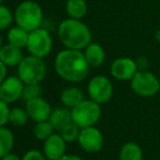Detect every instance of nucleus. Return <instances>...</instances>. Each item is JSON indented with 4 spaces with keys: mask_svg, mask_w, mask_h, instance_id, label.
<instances>
[{
    "mask_svg": "<svg viewBox=\"0 0 160 160\" xmlns=\"http://www.w3.org/2000/svg\"><path fill=\"white\" fill-rule=\"evenodd\" d=\"M89 65L82 51L65 48L55 58V70L60 78L68 82L78 83L87 78Z\"/></svg>",
    "mask_w": 160,
    "mask_h": 160,
    "instance_id": "nucleus-1",
    "label": "nucleus"
},
{
    "mask_svg": "<svg viewBox=\"0 0 160 160\" xmlns=\"http://www.w3.org/2000/svg\"><path fill=\"white\" fill-rule=\"evenodd\" d=\"M58 36L65 48L85 49L92 43V32L89 28L76 19H65L58 26Z\"/></svg>",
    "mask_w": 160,
    "mask_h": 160,
    "instance_id": "nucleus-2",
    "label": "nucleus"
},
{
    "mask_svg": "<svg viewBox=\"0 0 160 160\" xmlns=\"http://www.w3.org/2000/svg\"><path fill=\"white\" fill-rule=\"evenodd\" d=\"M14 20L17 25L21 26L28 32H32L42 28V10L37 2L32 0L23 1L15 9Z\"/></svg>",
    "mask_w": 160,
    "mask_h": 160,
    "instance_id": "nucleus-3",
    "label": "nucleus"
},
{
    "mask_svg": "<svg viewBox=\"0 0 160 160\" xmlns=\"http://www.w3.org/2000/svg\"><path fill=\"white\" fill-rule=\"evenodd\" d=\"M47 74V66L44 58L30 55L25 56L18 66V77L24 82V85L30 83H40Z\"/></svg>",
    "mask_w": 160,
    "mask_h": 160,
    "instance_id": "nucleus-4",
    "label": "nucleus"
},
{
    "mask_svg": "<svg viewBox=\"0 0 160 160\" xmlns=\"http://www.w3.org/2000/svg\"><path fill=\"white\" fill-rule=\"evenodd\" d=\"M72 121L80 126L81 128L95 126V124L100 120L101 108L99 103L92 99H85L80 104L71 110Z\"/></svg>",
    "mask_w": 160,
    "mask_h": 160,
    "instance_id": "nucleus-5",
    "label": "nucleus"
},
{
    "mask_svg": "<svg viewBox=\"0 0 160 160\" xmlns=\"http://www.w3.org/2000/svg\"><path fill=\"white\" fill-rule=\"evenodd\" d=\"M131 88L137 96L149 98L160 91V81L156 75L148 70H138L131 79Z\"/></svg>",
    "mask_w": 160,
    "mask_h": 160,
    "instance_id": "nucleus-6",
    "label": "nucleus"
},
{
    "mask_svg": "<svg viewBox=\"0 0 160 160\" xmlns=\"http://www.w3.org/2000/svg\"><path fill=\"white\" fill-rule=\"evenodd\" d=\"M26 47L31 55L39 58L47 57L52 49V39L50 32L44 28L30 32Z\"/></svg>",
    "mask_w": 160,
    "mask_h": 160,
    "instance_id": "nucleus-7",
    "label": "nucleus"
},
{
    "mask_svg": "<svg viewBox=\"0 0 160 160\" xmlns=\"http://www.w3.org/2000/svg\"><path fill=\"white\" fill-rule=\"evenodd\" d=\"M87 93L89 99L99 103V104H105L111 100L113 96V85L111 80L106 76L98 75L93 77L89 80L87 85Z\"/></svg>",
    "mask_w": 160,
    "mask_h": 160,
    "instance_id": "nucleus-8",
    "label": "nucleus"
},
{
    "mask_svg": "<svg viewBox=\"0 0 160 160\" xmlns=\"http://www.w3.org/2000/svg\"><path fill=\"white\" fill-rule=\"evenodd\" d=\"M78 141L85 152H98L103 146V136L97 127L89 126L81 130Z\"/></svg>",
    "mask_w": 160,
    "mask_h": 160,
    "instance_id": "nucleus-9",
    "label": "nucleus"
},
{
    "mask_svg": "<svg viewBox=\"0 0 160 160\" xmlns=\"http://www.w3.org/2000/svg\"><path fill=\"white\" fill-rule=\"evenodd\" d=\"M24 86V82L18 76L7 77L0 85V99L8 104L21 100Z\"/></svg>",
    "mask_w": 160,
    "mask_h": 160,
    "instance_id": "nucleus-10",
    "label": "nucleus"
},
{
    "mask_svg": "<svg viewBox=\"0 0 160 160\" xmlns=\"http://www.w3.org/2000/svg\"><path fill=\"white\" fill-rule=\"evenodd\" d=\"M138 71L136 60L130 57H119L112 62L110 74L117 80H130Z\"/></svg>",
    "mask_w": 160,
    "mask_h": 160,
    "instance_id": "nucleus-11",
    "label": "nucleus"
},
{
    "mask_svg": "<svg viewBox=\"0 0 160 160\" xmlns=\"http://www.w3.org/2000/svg\"><path fill=\"white\" fill-rule=\"evenodd\" d=\"M67 144L60 133L52 134L44 141L42 152L47 160H59L67 152Z\"/></svg>",
    "mask_w": 160,
    "mask_h": 160,
    "instance_id": "nucleus-12",
    "label": "nucleus"
},
{
    "mask_svg": "<svg viewBox=\"0 0 160 160\" xmlns=\"http://www.w3.org/2000/svg\"><path fill=\"white\" fill-rule=\"evenodd\" d=\"M25 110L28 112L30 120L38 123V122L48 121L52 109L45 99L39 97V98H36L25 103Z\"/></svg>",
    "mask_w": 160,
    "mask_h": 160,
    "instance_id": "nucleus-13",
    "label": "nucleus"
},
{
    "mask_svg": "<svg viewBox=\"0 0 160 160\" xmlns=\"http://www.w3.org/2000/svg\"><path fill=\"white\" fill-rule=\"evenodd\" d=\"M24 57L22 48L10 43L3 44L0 48V59L7 67H18Z\"/></svg>",
    "mask_w": 160,
    "mask_h": 160,
    "instance_id": "nucleus-14",
    "label": "nucleus"
},
{
    "mask_svg": "<svg viewBox=\"0 0 160 160\" xmlns=\"http://www.w3.org/2000/svg\"><path fill=\"white\" fill-rule=\"evenodd\" d=\"M48 121L52 125L53 130L57 132H61L62 130L70 123H72V112L71 109L65 107H57L51 110L50 116Z\"/></svg>",
    "mask_w": 160,
    "mask_h": 160,
    "instance_id": "nucleus-15",
    "label": "nucleus"
},
{
    "mask_svg": "<svg viewBox=\"0 0 160 160\" xmlns=\"http://www.w3.org/2000/svg\"><path fill=\"white\" fill-rule=\"evenodd\" d=\"M84 55L89 67H93V68L100 67L103 64L106 58V53L102 46L100 44H98V43L93 42L84 49Z\"/></svg>",
    "mask_w": 160,
    "mask_h": 160,
    "instance_id": "nucleus-16",
    "label": "nucleus"
},
{
    "mask_svg": "<svg viewBox=\"0 0 160 160\" xmlns=\"http://www.w3.org/2000/svg\"><path fill=\"white\" fill-rule=\"evenodd\" d=\"M60 100H61L63 107L68 109H73L78 104H80L83 100H85L83 91L78 87H68L64 88L60 94Z\"/></svg>",
    "mask_w": 160,
    "mask_h": 160,
    "instance_id": "nucleus-17",
    "label": "nucleus"
},
{
    "mask_svg": "<svg viewBox=\"0 0 160 160\" xmlns=\"http://www.w3.org/2000/svg\"><path fill=\"white\" fill-rule=\"evenodd\" d=\"M65 11L71 19L82 20L87 13V3L85 0H68Z\"/></svg>",
    "mask_w": 160,
    "mask_h": 160,
    "instance_id": "nucleus-18",
    "label": "nucleus"
},
{
    "mask_svg": "<svg viewBox=\"0 0 160 160\" xmlns=\"http://www.w3.org/2000/svg\"><path fill=\"white\" fill-rule=\"evenodd\" d=\"M119 160H143V150L138 144L128 141L121 147Z\"/></svg>",
    "mask_w": 160,
    "mask_h": 160,
    "instance_id": "nucleus-19",
    "label": "nucleus"
},
{
    "mask_svg": "<svg viewBox=\"0 0 160 160\" xmlns=\"http://www.w3.org/2000/svg\"><path fill=\"white\" fill-rule=\"evenodd\" d=\"M28 35H30V32L22 29L21 26L15 25L9 30L8 43L14 45L17 47H20V48H23V47H26V45H28Z\"/></svg>",
    "mask_w": 160,
    "mask_h": 160,
    "instance_id": "nucleus-20",
    "label": "nucleus"
},
{
    "mask_svg": "<svg viewBox=\"0 0 160 160\" xmlns=\"http://www.w3.org/2000/svg\"><path fill=\"white\" fill-rule=\"evenodd\" d=\"M14 146V135L10 128L0 126V159L12 152Z\"/></svg>",
    "mask_w": 160,
    "mask_h": 160,
    "instance_id": "nucleus-21",
    "label": "nucleus"
},
{
    "mask_svg": "<svg viewBox=\"0 0 160 160\" xmlns=\"http://www.w3.org/2000/svg\"><path fill=\"white\" fill-rule=\"evenodd\" d=\"M28 120H30V118H28V114L25 109H22V108H12V109H10L9 123L11 125L15 126V127H21V126L25 125Z\"/></svg>",
    "mask_w": 160,
    "mask_h": 160,
    "instance_id": "nucleus-22",
    "label": "nucleus"
},
{
    "mask_svg": "<svg viewBox=\"0 0 160 160\" xmlns=\"http://www.w3.org/2000/svg\"><path fill=\"white\" fill-rule=\"evenodd\" d=\"M53 127L49 121L38 122L33 128V133L35 137L39 141H46L50 135L53 134Z\"/></svg>",
    "mask_w": 160,
    "mask_h": 160,
    "instance_id": "nucleus-23",
    "label": "nucleus"
},
{
    "mask_svg": "<svg viewBox=\"0 0 160 160\" xmlns=\"http://www.w3.org/2000/svg\"><path fill=\"white\" fill-rule=\"evenodd\" d=\"M42 88L39 83L25 85L24 86V90H23V93H22L21 100L23 101L24 103H28V101L42 97Z\"/></svg>",
    "mask_w": 160,
    "mask_h": 160,
    "instance_id": "nucleus-24",
    "label": "nucleus"
},
{
    "mask_svg": "<svg viewBox=\"0 0 160 160\" xmlns=\"http://www.w3.org/2000/svg\"><path fill=\"white\" fill-rule=\"evenodd\" d=\"M81 130H82V128H81L80 126H78L74 122H72V123L67 125L63 130L60 132V135L63 137V139L67 143H73V141H76L78 139Z\"/></svg>",
    "mask_w": 160,
    "mask_h": 160,
    "instance_id": "nucleus-25",
    "label": "nucleus"
},
{
    "mask_svg": "<svg viewBox=\"0 0 160 160\" xmlns=\"http://www.w3.org/2000/svg\"><path fill=\"white\" fill-rule=\"evenodd\" d=\"M13 19H14V15L12 14L10 9L0 3V31L10 28Z\"/></svg>",
    "mask_w": 160,
    "mask_h": 160,
    "instance_id": "nucleus-26",
    "label": "nucleus"
},
{
    "mask_svg": "<svg viewBox=\"0 0 160 160\" xmlns=\"http://www.w3.org/2000/svg\"><path fill=\"white\" fill-rule=\"evenodd\" d=\"M9 113H10L9 104L0 99V126H4L7 123H9Z\"/></svg>",
    "mask_w": 160,
    "mask_h": 160,
    "instance_id": "nucleus-27",
    "label": "nucleus"
},
{
    "mask_svg": "<svg viewBox=\"0 0 160 160\" xmlns=\"http://www.w3.org/2000/svg\"><path fill=\"white\" fill-rule=\"evenodd\" d=\"M22 160H47V158L45 157L44 152H42L40 150L31 149L24 154Z\"/></svg>",
    "mask_w": 160,
    "mask_h": 160,
    "instance_id": "nucleus-28",
    "label": "nucleus"
},
{
    "mask_svg": "<svg viewBox=\"0 0 160 160\" xmlns=\"http://www.w3.org/2000/svg\"><path fill=\"white\" fill-rule=\"evenodd\" d=\"M137 67H138V70H146L148 65V60L145 56H141L138 59L136 60Z\"/></svg>",
    "mask_w": 160,
    "mask_h": 160,
    "instance_id": "nucleus-29",
    "label": "nucleus"
},
{
    "mask_svg": "<svg viewBox=\"0 0 160 160\" xmlns=\"http://www.w3.org/2000/svg\"><path fill=\"white\" fill-rule=\"evenodd\" d=\"M7 68L8 67L2 63V60L0 59V85L2 83V81L7 78Z\"/></svg>",
    "mask_w": 160,
    "mask_h": 160,
    "instance_id": "nucleus-30",
    "label": "nucleus"
},
{
    "mask_svg": "<svg viewBox=\"0 0 160 160\" xmlns=\"http://www.w3.org/2000/svg\"><path fill=\"white\" fill-rule=\"evenodd\" d=\"M1 160H22V158H20L17 154L11 152H9L8 155H6L3 158H1Z\"/></svg>",
    "mask_w": 160,
    "mask_h": 160,
    "instance_id": "nucleus-31",
    "label": "nucleus"
},
{
    "mask_svg": "<svg viewBox=\"0 0 160 160\" xmlns=\"http://www.w3.org/2000/svg\"><path fill=\"white\" fill-rule=\"evenodd\" d=\"M59 160H83L81 157L76 156V155H69V154H65L61 159Z\"/></svg>",
    "mask_w": 160,
    "mask_h": 160,
    "instance_id": "nucleus-32",
    "label": "nucleus"
},
{
    "mask_svg": "<svg viewBox=\"0 0 160 160\" xmlns=\"http://www.w3.org/2000/svg\"><path fill=\"white\" fill-rule=\"evenodd\" d=\"M155 39H156L157 42L160 43V30L156 31V33H155Z\"/></svg>",
    "mask_w": 160,
    "mask_h": 160,
    "instance_id": "nucleus-33",
    "label": "nucleus"
},
{
    "mask_svg": "<svg viewBox=\"0 0 160 160\" xmlns=\"http://www.w3.org/2000/svg\"><path fill=\"white\" fill-rule=\"evenodd\" d=\"M2 45H3V43H2V36H1V34H0V48H1Z\"/></svg>",
    "mask_w": 160,
    "mask_h": 160,
    "instance_id": "nucleus-34",
    "label": "nucleus"
},
{
    "mask_svg": "<svg viewBox=\"0 0 160 160\" xmlns=\"http://www.w3.org/2000/svg\"><path fill=\"white\" fill-rule=\"evenodd\" d=\"M2 1H3V0H0V3H1V2H2Z\"/></svg>",
    "mask_w": 160,
    "mask_h": 160,
    "instance_id": "nucleus-35",
    "label": "nucleus"
},
{
    "mask_svg": "<svg viewBox=\"0 0 160 160\" xmlns=\"http://www.w3.org/2000/svg\"><path fill=\"white\" fill-rule=\"evenodd\" d=\"M0 160H1V159H0Z\"/></svg>",
    "mask_w": 160,
    "mask_h": 160,
    "instance_id": "nucleus-36",
    "label": "nucleus"
}]
</instances>
